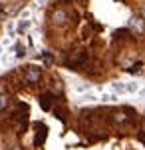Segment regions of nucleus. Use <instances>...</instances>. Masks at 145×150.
<instances>
[{
	"mask_svg": "<svg viewBox=\"0 0 145 150\" xmlns=\"http://www.w3.org/2000/svg\"><path fill=\"white\" fill-rule=\"evenodd\" d=\"M100 100L101 102H115L117 96H115V94H100Z\"/></svg>",
	"mask_w": 145,
	"mask_h": 150,
	"instance_id": "20e7f679",
	"label": "nucleus"
},
{
	"mask_svg": "<svg viewBox=\"0 0 145 150\" xmlns=\"http://www.w3.org/2000/svg\"><path fill=\"white\" fill-rule=\"evenodd\" d=\"M98 98H100V94H93V92H88L82 96V100H86V102H96Z\"/></svg>",
	"mask_w": 145,
	"mask_h": 150,
	"instance_id": "39448f33",
	"label": "nucleus"
},
{
	"mask_svg": "<svg viewBox=\"0 0 145 150\" xmlns=\"http://www.w3.org/2000/svg\"><path fill=\"white\" fill-rule=\"evenodd\" d=\"M14 150H20V148H14Z\"/></svg>",
	"mask_w": 145,
	"mask_h": 150,
	"instance_id": "4468645a",
	"label": "nucleus"
},
{
	"mask_svg": "<svg viewBox=\"0 0 145 150\" xmlns=\"http://www.w3.org/2000/svg\"><path fill=\"white\" fill-rule=\"evenodd\" d=\"M46 138V132H44V128H42V132H38V136H36V144H42Z\"/></svg>",
	"mask_w": 145,
	"mask_h": 150,
	"instance_id": "6e6552de",
	"label": "nucleus"
},
{
	"mask_svg": "<svg viewBox=\"0 0 145 150\" xmlns=\"http://www.w3.org/2000/svg\"><path fill=\"white\" fill-rule=\"evenodd\" d=\"M113 94L117 96V94H133V92H139V84H135V82H117V84H113Z\"/></svg>",
	"mask_w": 145,
	"mask_h": 150,
	"instance_id": "f257e3e1",
	"label": "nucleus"
},
{
	"mask_svg": "<svg viewBox=\"0 0 145 150\" xmlns=\"http://www.w3.org/2000/svg\"><path fill=\"white\" fill-rule=\"evenodd\" d=\"M26 80L28 82H38L40 80V70L38 68H28L26 70Z\"/></svg>",
	"mask_w": 145,
	"mask_h": 150,
	"instance_id": "f03ea898",
	"label": "nucleus"
},
{
	"mask_svg": "<svg viewBox=\"0 0 145 150\" xmlns=\"http://www.w3.org/2000/svg\"><path fill=\"white\" fill-rule=\"evenodd\" d=\"M54 18H56V22H64V18H66V14H64V12H60V10H58L56 14H54Z\"/></svg>",
	"mask_w": 145,
	"mask_h": 150,
	"instance_id": "1a4fd4ad",
	"label": "nucleus"
},
{
	"mask_svg": "<svg viewBox=\"0 0 145 150\" xmlns=\"http://www.w3.org/2000/svg\"><path fill=\"white\" fill-rule=\"evenodd\" d=\"M52 100H54V96H52V94H44V96L40 98L42 108H44V110H50V108H52Z\"/></svg>",
	"mask_w": 145,
	"mask_h": 150,
	"instance_id": "7ed1b4c3",
	"label": "nucleus"
},
{
	"mask_svg": "<svg viewBox=\"0 0 145 150\" xmlns=\"http://www.w3.org/2000/svg\"><path fill=\"white\" fill-rule=\"evenodd\" d=\"M113 120H115V122H125L127 116L123 114V112H115V114H113Z\"/></svg>",
	"mask_w": 145,
	"mask_h": 150,
	"instance_id": "423d86ee",
	"label": "nucleus"
},
{
	"mask_svg": "<svg viewBox=\"0 0 145 150\" xmlns=\"http://www.w3.org/2000/svg\"><path fill=\"white\" fill-rule=\"evenodd\" d=\"M6 104H8V96H4V94H2V96H0V110H2Z\"/></svg>",
	"mask_w": 145,
	"mask_h": 150,
	"instance_id": "9b49d317",
	"label": "nucleus"
},
{
	"mask_svg": "<svg viewBox=\"0 0 145 150\" xmlns=\"http://www.w3.org/2000/svg\"><path fill=\"white\" fill-rule=\"evenodd\" d=\"M143 128H145V126H143Z\"/></svg>",
	"mask_w": 145,
	"mask_h": 150,
	"instance_id": "2eb2a0df",
	"label": "nucleus"
},
{
	"mask_svg": "<svg viewBox=\"0 0 145 150\" xmlns=\"http://www.w3.org/2000/svg\"><path fill=\"white\" fill-rule=\"evenodd\" d=\"M36 2H38V6H42V4H44L46 0H36Z\"/></svg>",
	"mask_w": 145,
	"mask_h": 150,
	"instance_id": "f8f14e48",
	"label": "nucleus"
},
{
	"mask_svg": "<svg viewBox=\"0 0 145 150\" xmlns=\"http://www.w3.org/2000/svg\"><path fill=\"white\" fill-rule=\"evenodd\" d=\"M143 16H145V8H143Z\"/></svg>",
	"mask_w": 145,
	"mask_h": 150,
	"instance_id": "ddd939ff",
	"label": "nucleus"
},
{
	"mask_svg": "<svg viewBox=\"0 0 145 150\" xmlns=\"http://www.w3.org/2000/svg\"><path fill=\"white\" fill-rule=\"evenodd\" d=\"M24 54H26V52H24V48L20 46V44H18V46L14 48V56H16V58H22Z\"/></svg>",
	"mask_w": 145,
	"mask_h": 150,
	"instance_id": "0eeeda50",
	"label": "nucleus"
},
{
	"mask_svg": "<svg viewBox=\"0 0 145 150\" xmlns=\"http://www.w3.org/2000/svg\"><path fill=\"white\" fill-rule=\"evenodd\" d=\"M28 26H30V20H22V22H20V26H18V30H20V32H24Z\"/></svg>",
	"mask_w": 145,
	"mask_h": 150,
	"instance_id": "9d476101",
	"label": "nucleus"
}]
</instances>
